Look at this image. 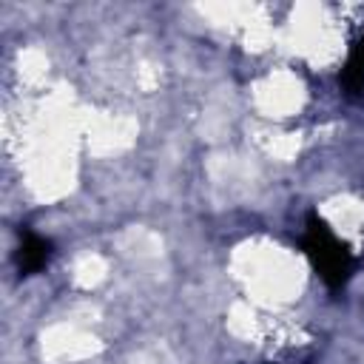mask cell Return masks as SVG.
I'll return each mask as SVG.
<instances>
[{
	"mask_svg": "<svg viewBox=\"0 0 364 364\" xmlns=\"http://www.w3.org/2000/svg\"><path fill=\"white\" fill-rule=\"evenodd\" d=\"M51 259V242L31 233V230H23L20 233V247H17V270L23 276H31V273H40Z\"/></svg>",
	"mask_w": 364,
	"mask_h": 364,
	"instance_id": "obj_2",
	"label": "cell"
},
{
	"mask_svg": "<svg viewBox=\"0 0 364 364\" xmlns=\"http://www.w3.org/2000/svg\"><path fill=\"white\" fill-rule=\"evenodd\" d=\"M338 80H341L344 94H350V97H361L364 94V37H358L353 43Z\"/></svg>",
	"mask_w": 364,
	"mask_h": 364,
	"instance_id": "obj_3",
	"label": "cell"
},
{
	"mask_svg": "<svg viewBox=\"0 0 364 364\" xmlns=\"http://www.w3.org/2000/svg\"><path fill=\"white\" fill-rule=\"evenodd\" d=\"M301 247L307 253V259L313 262L316 273L321 276V282L330 290H338L347 284L350 273H353V253L347 250V245L327 228L324 219H318L316 213L307 216V228L301 236Z\"/></svg>",
	"mask_w": 364,
	"mask_h": 364,
	"instance_id": "obj_1",
	"label": "cell"
}]
</instances>
